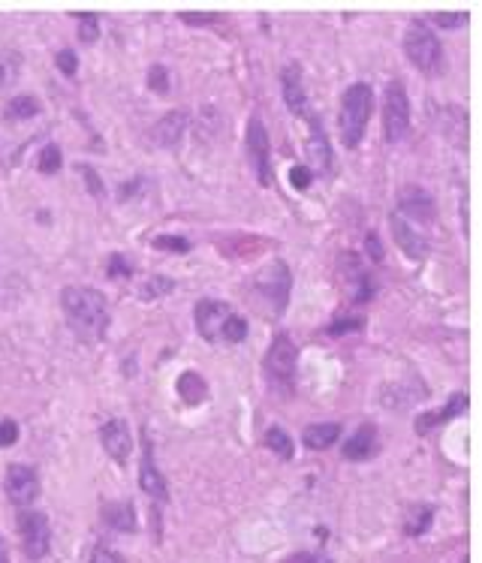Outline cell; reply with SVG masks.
Instances as JSON below:
<instances>
[{"instance_id": "cell-30", "label": "cell", "mask_w": 482, "mask_h": 563, "mask_svg": "<svg viewBox=\"0 0 482 563\" xmlns=\"http://www.w3.org/2000/svg\"><path fill=\"white\" fill-rule=\"evenodd\" d=\"M79 40L85 42V46H91L96 42V36H100V19L94 16V12H79Z\"/></svg>"}, {"instance_id": "cell-35", "label": "cell", "mask_w": 482, "mask_h": 563, "mask_svg": "<svg viewBox=\"0 0 482 563\" xmlns=\"http://www.w3.org/2000/svg\"><path fill=\"white\" fill-rule=\"evenodd\" d=\"M467 19V12H434L432 21L434 27H443V31H455V27H462Z\"/></svg>"}, {"instance_id": "cell-32", "label": "cell", "mask_w": 482, "mask_h": 563, "mask_svg": "<svg viewBox=\"0 0 482 563\" xmlns=\"http://www.w3.org/2000/svg\"><path fill=\"white\" fill-rule=\"evenodd\" d=\"M365 328V317H338L335 322L329 326V335L332 337H344V335H356V332H362Z\"/></svg>"}, {"instance_id": "cell-6", "label": "cell", "mask_w": 482, "mask_h": 563, "mask_svg": "<svg viewBox=\"0 0 482 563\" xmlns=\"http://www.w3.org/2000/svg\"><path fill=\"white\" fill-rule=\"evenodd\" d=\"M289 289H293V274H289V268L280 259H274L272 266H265L256 274V292L263 296V302H269L274 317H280L287 311Z\"/></svg>"}, {"instance_id": "cell-7", "label": "cell", "mask_w": 482, "mask_h": 563, "mask_svg": "<svg viewBox=\"0 0 482 563\" xmlns=\"http://www.w3.org/2000/svg\"><path fill=\"white\" fill-rule=\"evenodd\" d=\"M19 536L27 560H42L51 551V528L49 518L36 509H21L19 513Z\"/></svg>"}, {"instance_id": "cell-21", "label": "cell", "mask_w": 482, "mask_h": 563, "mask_svg": "<svg viewBox=\"0 0 482 563\" xmlns=\"http://www.w3.org/2000/svg\"><path fill=\"white\" fill-rule=\"evenodd\" d=\"M103 521L109 524L112 530L118 533H136L139 530V521H136V509H133V503H106L103 506Z\"/></svg>"}, {"instance_id": "cell-5", "label": "cell", "mask_w": 482, "mask_h": 563, "mask_svg": "<svg viewBox=\"0 0 482 563\" xmlns=\"http://www.w3.org/2000/svg\"><path fill=\"white\" fill-rule=\"evenodd\" d=\"M404 55L410 58V64L422 73H434L440 70L443 64V46L434 36V31H428L425 21H413L404 34Z\"/></svg>"}, {"instance_id": "cell-24", "label": "cell", "mask_w": 482, "mask_h": 563, "mask_svg": "<svg viewBox=\"0 0 482 563\" xmlns=\"http://www.w3.org/2000/svg\"><path fill=\"white\" fill-rule=\"evenodd\" d=\"M434 524V506L432 503H413L404 515V533L407 536H422Z\"/></svg>"}, {"instance_id": "cell-17", "label": "cell", "mask_w": 482, "mask_h": 563, "mask_svg": "<svg viewBox=\"0 0 482 563\" xmlns=\"http://www.w3.org/2000/svg\"><path fill=\"white\" fill-rule=\"evenodd\" d=\"M187 127H190V115L184 109L166 112V115L151 127V142L157 148H178V142L184 139Z\"/></svg>"}, {"instance_id": "cell-31", "label": "cell", "mask_w": 482, "mask_h": 563, "mask_svg": "<svg viewBox=\"0 0 482 563\" xmlns=\"http://www.w3.org/2000/svg\"><path fill=\"white\" fill-rule=\"evenodd\" d=\"M36 166H40L42 175H55V172L64 166L61 148H57V145H46V148L40 151V163H36Z\"/></svg>"}, {"instance_id": "cell-16", "label": "cell", "mask_w": 482, "mask_h": 563, "mask_svg": "<svg viewBox=\"0 0 482 563\" xmlns=\"http://www.w3.org/2000/svg\"><path fill=\"white\" fill-rule=\"evenodd\" d=\"M308 163L310 175H329L332 172V145L329 136H325L320 118H310V136H308Z\"/></svg>"}, {"instance_id": "cell-4", "label": "cell", "mask_w": 482, "mask_h": 563, "mask_svg": "<svg viewBox=\"0 0 482 563\" xmlns=\"http://www.w3.org/2000/svg\"><path fill=\"white\" fill-rule=\"evenodd\" d=\"M410 133V100L404 81L392 79L383 94V136L389 145H398Z\"/></svg>"}, {"instance_id": "cell-39", "label": "cell", "mask_w": 482, "mask_h": 563, "mask_svg": "<svg viewBox=\"0 0 482 563\" xmlns=\"http://www.w3.org/2000/svg\"><path fill=\"white\" fill-rule=\"evenodd\" d=\"M178 19L184 21V25H196V27H203V25H214L220 16L218 12H178Z\"/></svg>"}, {"instance_id": "cell-15", "label": "cell", "mask_w": 482, "mask_h": 563, "mask_svg": "<svg viewBox=\"0 0 482 563\" xmlns=\"http://www.w3.org/2000/svg\"><path fill=\"white\" fill-rule=\"evenodd\" d=\"M340 274L347 277V283L353 287V305H368L374 298V277L368 274V268L362 266V259L356 253H340Z\"/></svg>"}, {"instance_id": "cell-37", "label": "cell", "mask_w": 482, "mask_h": 563, "mask_svg": "<svg viewBox=\"0 0 482 563\" xmlns=\"http://www.w3.org/2000/svg\"><path fill=\"white\" fill-rule=\"evenodd\" d=\"M55 64H57V70H61L64 76H76V70H79V58H76V51H73V49L57 51Z\"/></svg>"}, {"instance_id": "cell-1", "label": "cell", "mask_w": 482, "mask_h": 563, "mask_svg": "<svg viewBox=\"0 0 482 563\" xmlns=\"http://www.w3.org/2000/svg\"><path fill=\"white\" fill-rule=\"evenodd\" d=\"M61 307H64V317L70 322V328L76 332V337L81 341H103L109 328V298L103 296L100 289L91 287H66L61 292Z\"/></svg>"}, {"instance_id": "cell-2", "label": "cell", "mask_w": 482, "mask_h": 563, "mask_svg": "<svg viewBox=\"0 0 482 563\" xmlns=\"http://www.w3.org/2000/svg\"><path fill=\"white\" fill-rule=\"evenodd\" d=\"M371 112H374V91H371L368 81H353L350 88L340 96V115H338V127H340V142L344 148H359L362 139H365Z\"/></svg>"}, {"instance_id": "cell-12", "label": "cell", "mask_w": 482, "mask_h": 563, "mask_svg": "<svg viewBox=\"0 0 482 563\" xmlns=\"http://www.w3.org/2000/svg\"><path fill=\"white\" fill-rule=\"evenodd\" d=\"M280 88H284V103H287L289 115L302 118V121H310V118H314V112H310V100H308L305 85H302L299 64H289L287 70L280 73Z\"/></svg>"}, {"instance_id": "cell-11", "label": "cell", "mask_w": 482, "mask_h": 563, "mask_svg": "<svg viewBox=\"0 0 482 563\" xmlns=\"http://www.w3.org/2000/svg\"><path fill=\"white\" fill-rule=\"evenodd\" d=\"M139 488L148 494V497H154V503H169V485H166V476L160 473L157 461H154V446H151V437L142 431V461H139Z\"/></svg>"}, {"instance_id": "cell-25", "label": "cell", "mask_w": 482, "mask_h": 563, "mask_svg": "<svg viewBox=\"0 0 482 563\" xmlns=\"http://www.w3.org/2000/svg\"><path fill=\"white\" fill-rule=\"evenodd\" d=\"M21 66H25V58L16 49H0V94L10 91L12 85L21 76Z\"/></svg>"}, {"instance_id": "cell-33", "label": "cell", "mask_w": 482, "mask_h": 563, "mask_svg": "<svg viewBox=\"0 0 482 563\" xmlns=\"http://www.w3.org/2000/svg\"><path fill=\"white\" fill-rule=\"evenodd\" d=\"M148 88H151L154 94H169V70L163 64H154L151 70H148Z\"/></svg>"}, {"instance_id": "cell-14", "label": "cell", "mask_w": 482, "mask_h": 563, "mask_svg": "<svg viewBox=\"0 0 482 563\" xmlns=\"http://www.w3.org/2000/svg\"><path fill=\"white\" fill-rule=\"evenodd\" d=\"M229 313H233V307L226 302L203 298V302L196 305V311H193V322H196L199 335H203L209 343H214V341H220V328H224V322L229 320Z\"/></svg>"}, {"instance_id": "cell-3", "label": "cell", "mask_w": 482, "mask_h": 563, "mask_svg": "<svg viewBox=\"0 0 482 563\" xmlns=\"http://www.w3.org/2000/svg\"><path fill=\"white\" fill-rule=\"evenodd\" d=\"M295 367H299V347H295V341L289 335H278L263 362L265 382H269V389L278 397H293Z\"/></svg>"}, {"instance_id": "cell-19", "label": "cell", "mask_w": 482, "mask_h": 563, "mask_svg": "<svg viewBox=\"0 0 482 563\" xmlns=\"http://www.w3.org/2000/svg\"><path fill=\"white\" fill-rule=\"evenodd\" d=\"M377 449H380V440H377V428L365 422V425H359V431L353 434L350 440L344 443V455L347 461H368V458H374L377 455Z\"/></svg>"}, {"instance_id": "cell-43", "label": "cell", "mask_w": 482, "mask_h": 563, "mask_svg": "<svg viewBox=\"0 0 482 563\" xmlns=\"http://www.w3.org/2000/svg\"><path fill=\"white\" fill-rule=\"evenodd\" d=\"M284 563H332V558H325L323 551H299L293 558H287Z\"/></svg>"}, {"instance_id": "cell-22", "label": "cell", "mask_w": 482, "mask_h": 563, "mask_svg": "<svg viewBox=\"0 0 482 563\" xmlns=\"http://www.w3.org/2000/svg\"><path fill=\"white\" fill-rule=\"evenodd\" d=\"M178 397H181L184 404H190V407H196V404H203L205 397H209V382L203 380V374L184 371L181 377H178Z\"/></svg>"}, {"instance_id": "cell-42", "label": "cell", "mask_w": 482, "mask_h": 563, "mask_svg": "<svg viewBox=\"0 0 482 563\" xmlns=\"http://www.w3.org/2000/svg\"><path fill=\"white\" fill-rule=\"evenodd\" d=\"M19 440V425L12 419H4L0 422V446H12Z\"/></svg>"}, {"instance_id": "cell-29", "label": "cell", "mask_w": 482, "mask_h": 563, "mask_svg": "<svg viewBox=\"0 0 482 563\" xmlns=\"http://www.w3.org/2000/svg\"><path fill=\"white\" fill-rule=\"evenodd\" d=\"M244 337H248V320L241 317V313H229V320L224 322V328H220V341L226 343H241Z\"/></svg>"}, {"instance_id": "cell-38", "label": "cell", "mask_w": 482, "mask_h": 563, "mask_svg": "<svg viewBox=\"0 0 482 563\" xmlns=\"http://www.w3.org/2000/svg\"><path fill=\"white\" fill-rule=\"evenodd\" d=\"M310 181H314V175H310V169L305 166V163H299V166L289 169V184H293L295 190H308Z\"/></svg>"}, {"instance_id": "cell-20", "label": "cell", "mask_w": 482, "mask_h": 563, "mask_svg": "<svg viewBox=\"0 0 482 563\" xmlns=\"http://www.w3.org/2000/svg\"><path fill=\"white\" fill-rule=\"evenodd\" d=\"M467 410V395H452L449 401H447V407H443L440 413H422V416L417 419V434H432L434 428H440V425H447L452 422V419L458 416V413H464Z\"/></svg>"}, {"instance_id": "cell-27", "label": "cell", "mask_w": 482, "mask_h": 563, "mask_svg": "<svg viewBox=\"0 0 482 563\" xmlns=\"http://www.w3.org/2000/svg\"><path fill=\"white\" fill-rule=\"evenodd\" d=\"M265 446L272 449L274 455L280 458V461H289V458L295 455V449H293V437H289V434L284 431V428L280 425H272L269 431H265Z\"/></svg>"}, {"instance_id": "cell-41", "label": "cell", "mask_w": 482, "mask_h": 563, "mask_svg": "<svg viewBox=\"0 0 482 563\" xmlns=\"http://www.w3.org/2000/svg\"><path fill=\"white\" fill-rule=\"evenodd\" d=\"M133 268L127 257H121V253H115V257H109V277H130Z\"/></svg>"}, {"instance_id": "cell-8", "label": "cell", "mask_w": 482, "mask_h": 563, "mask_svg": "<svg viewBox=\"0 0 482 563\" xmlns=\"http://www.w3.org/2000/svg\"><path fill=\"white\" fill-rule=\"evenodd\" d=\"M244 148H248L250 166L256 172V181L263 187L274 184L272 175V160H269V133H265V124L254 115L248 121V133H244Z\"/></svg>"}, {"instance_id": "cell-40", "label": "cell", "mask_w": 482, "mask_h": 563, "mask_svg": "<svg viewBox=\"0 0 482 563\" xmlns=\"http://www.w3.org/2000/svg\"><path fill=\"white\" fill-rule=\"evenodd\" d=\"M88 563H124V558L115 551V548H109V545H96L94 551H91V560H88Z\"/></svg>"}, {"instance_id": "cell-26", "label": "cell", "mask_w": 482, "mask_h": 563, "mask_svg": "<svg viewBox=\"0 0 482 563\" xmlns=\"http://www.w3.org/2000/svg\"><path fill=\"white\" fill-rule=\"evenodd\" d=\"M40 115V100L31 94H19V96H12L10 103H6V109H4V118L6 121H31V118Z\"/></svg>"}, {"instance_id": "cell-34", "label": "cell", "mask_w": 482, "mask_h": 563, "mask_svg": "<svg viewBox=\"0 0 482 563\" xmlns=\"http://www.w3.org/2000/svg\"><path fill=\"white\" fill-rule=\"evenodd\" d=\"M154 247L157 251H172V253H187L190 251V242L181 235H157L154 238Z\"/></svg>"}, {"instance_id": "cell-18", "label": "cell", "mask_w": 482, "mask_h": 563, "mask_svg": "<svg viewBox=\"0 0 482 563\" xmlns=\"http://www.w3.org/2000/svg\"><path fill=\"white\" fill-rule=\"evenodd\" d=\"M100 443L103 449L109 452L112 461H127L133 452V437H130V428L124 419H109L106 425L100 428Z\"/></svg>"}, {"instance_id": "cell-28", "label": "cell", "mask_w": 482, "mask_h": 563, "mask_svg": "<svg viewBox=\"0 0 482 563\" xmlns=\"http://www.w3.org/2000/svg\"><path fill=\"white\" fill-rule=\"evenodd\" d=\"M172 289H175V281H172V277H163V274H157V277H151V281H145L142 287H139L136 296H139V298H145V302H151V298L169 296V292H172Z\"/></svg>"}, {"instance_id": "cell-23", "label": "cell", "mask_w": 482, "mask_h": 563, "mask_svg": "<svg viewBox=\"0 0 482 563\" xmlns=\"http://www.w3.org/2000/svg\"><path fill=\"white\" fill-rule=\"evenodd\" d=\"M338 437H340V425H335V422H323V425H310V428H305V434H302V443H305L308 449H314V452H320V449L335 446Z\"/></svg>"}, {"instance_id": "cell-45", "label": "cell", "mask_w": 482, "mask_h": 563, "mask_svg": "<svg viewBox=\"0 0 482 563\" xmlns=\"http://www.w3.org/2000/svg\"><path fill=\"white\" fill-rule=\"evenodd\" d=\"M0 563H10V551H6V543L0 539Z\"/></svg>"}, {"instance_id": "cell-36", "label": "cell", "mask_w": 482, "mask_h": 563, "mask_svg": "<svg viewBox=\"0 0 482 563\" xmlns=\"http://www.w3.org/2000/svg\"><path fill=\"white\" fill-rule=\"evenodd\" d=\"M79 172H81V178H85V184H88V193H91V197H96V199H100L103 193H106V187H103V178L96 175V172H94V166H85V163H81V166H79Z\"/></svg>"}, {"instance_id": "cell-9", "label": "cell", "mask_w": 482, "mask_h": 563, "mask_svg": "<svg viewBox=\"0 0 482 563\" xmlns=\"http://www.w3.org/2000/svg\"><path fill=\"white\" fill-rule=\"evenodd\" d=\"M4 491L10 497L12 506L27 509L31 503L40 497V476L31 464H10L4 476Z\"/></svg>"}, {"instance_id": "cell-10", "label": "cell", "mask_w": 482, "mask_h": 563, "mask_svg": "<svg viewBox=\"0 0 482 563\" xmlns=\"http://www.w3.org/2000/svg\"><path fill=\"white\" fill-rule=\"evenodd\" d=\"M389 227H392V238H395V244L402 247L404 257H410L417 262L428 259V253H432V242H428V235L422 232V227L410 223L407 217H402L398 212H392Z\"/></svg>"}, {"instance_id": "cell-44", "label": "cell", "mask_w": 482, "mask_h": 563, "mask_svg": "<svg viewBox=\"0 0 482 563\" xmlns=\"http://www.w3.org/2000/svg\"><path fill=\"white\" fill-rule=\"evenodd\" d=\"M365 247H368V257H371V259H374V262H383V247H380V235H377V232H368Z\"/></svg>"}, {"instance_id": "cell-13", "label": "cell", "mask_w": 482, "mask_h": 563, "mask_svg": "<svg viewBox=\"0 0 482 563\" xmlns=\"http://www.w3.org/2000/svg\"><path fill=\"white\" fill-rule=\"evenodd\" d=\"M398 214L407 217L410 223H417V227H422V223H432L434 220V199L432 193L425 190V187H404L402 197H398Z\"/></svg>"}]
</instances>
